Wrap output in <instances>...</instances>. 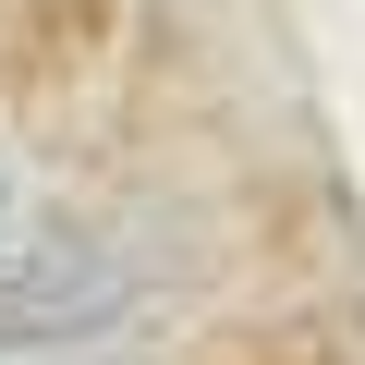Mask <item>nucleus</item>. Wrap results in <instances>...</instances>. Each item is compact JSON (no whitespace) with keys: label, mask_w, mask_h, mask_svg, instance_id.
<instances>
[{"label":"nucleus","mask_w":365,"mask_h":365,"mask_svg":"<svg viewBox=\"0 0 365 365\" xmlns=\"http://www.w3.org/2000/svg\"><path fill=\"white\" fill-rule=\"evenodd\" d=\"M37 268H49V207H37V182L0 158V317L37 292Z\"/></svg>","instance_id":"f257e3e1"},{"label":"nucleus","mask_w":365,"mask_h":365,"mask_svg":"<svg viewBox=\"0 0 365 365\" xmlns=\"http://www.w3.org/2000/svg\"><path fill=\"white\" fill-rule=\"evenodd\" d=\"M0 365H13V353H0Z\"/></svg>","instance_id":"f03ea898"}]
</instances>
